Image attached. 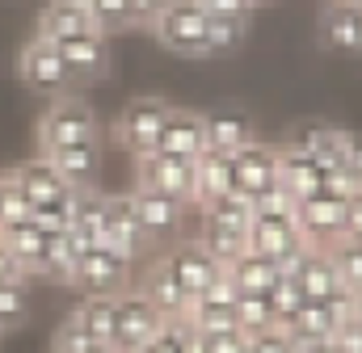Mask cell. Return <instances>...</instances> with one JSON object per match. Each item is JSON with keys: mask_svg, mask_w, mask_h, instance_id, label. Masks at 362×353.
Returning <instances> with one entry per match:
<instances>
[{"mask_svg": "<svg viewBox=\"0 0 362 353\" xmlns=\"http://www.w3.org/2000/svg\"><path fill=\"white\" fill-rule=\"evenodd\" d=\"M101 135V122L93 114V105L81 92H68V97H55L38 122V152L47 148H72V143H97Z\"/></svg>", "mask_w": 362, "mask_h": 353, "instance_id": "6da1fadb", "label": "cell"}, {"mask_svg": "<svg viewBox=\"0 0 362 353\" xmlns=\"http://www.w3.org/2000/svg\"><path fill=\"white\" fill-rule=\"evenodd\" d=\"M152 34L185 59H202L206 55V13L194 0H165L160 13L152 17Z\"/></svg>", "mask_w": 362, "mask_h": 353, "instance_id": "7a4b0ae2", "label": "cell"}, {"mask_svg": "<svg viewBox=\"0 0 362 353\" xmlns=\"http://www.w3.org/2000/svg\"><path fill=\"white\" fill-rule=\"evenodd\" d=\"M131 269H135V261H127L110 244H93V249L81 253V261H76L72 286L85 299H118L122 290H131Z\"/></svg>", "mask_w": 362, "mask_h": 353, "instance_id": "3957f363", "label": "cell"}, {"mask_svg": "<svg viewBox=\"0 0 362 353\" xmlns=\"http://www.w3.org/2000/svg\"><path fill=\"white\" fill-rule=\"evenodd\" d=\"M17 72H21V85L30 88V92H38V97H68L72 92V72H68V64L59 59V47L51 42V38H42V34H34L25 47H21V59H17Z\"/></svg>", "mask_w": 362, "mask_h": 353, "instance_id": "277c9868", "label": "cell"}, {"mask_svg": "<svg viewBox=\"0 0 362 353\" xmlns=\"http://www.w3.org/2000/svg\"><path fill=\"white\" fill-rule=\"evenodd\" d=\"M160 324H165V316L139 290H122L114 299V341L110 345L118 353H135L160 333Z\"/></svg>", "mask_w": 362, "mask_h": 353, "instance_id": "5b68a950", "label": "cell"}, {"mask_svg": "<svg viewBox=\"0 0 362 353\" xmlns=\"http://www.w3.org/2000/svg\"><path fill=\"white\" fill-rule=\"evenodd\" d=\"M169 101H160V97H139V101H127V109L118 114V122H114V139L131 152V156H148L152 148H156V135H160V126H165V118H169Z\"/></svg>", "mask_w": 362, "mask_h": 353, "instance_id": "8992f818", "label": "cell"}, {"mask_svg": "<svg viewBox=\"0 0 362 353\" xmlns=\"http://www.w3.org/2000/svg\"><path fill=\"white\" fill-rule=\"evenodd\" d=\"M101 244H110L127 261H139L152 249L144 236L139 210H135V193H105V240Z\"/></svg>", "mask_w": 362, "mask_h": 353, "instance_id": "52a82bcc", "label": "cell"}, {"mask_svg": "<svg viewBox=\"0 0 362 353\" xmlns=\"http://www.w3.org/2000/svg\"><path fill=\"white\" fill-rule=\"evenodd\" d=\"M135 169H139L135 189L165 193V198L185 202V206L194 202V173H189V160L165 156V152H148V156H135Z\"/></svg>", "mask_w": 362, "mask_h": 353, "instance_id": "ba28073f", "label": "cell"}, {"mask_svg": "<svg viewBox=\"0 0 362 353\" xmlns=\"http://www.w3.org/2000/svg\"><path fill=\"white\" fill-rule=\"evenodd\" d=\"M295 227L312 249H329L346 236V206L325 193L303 198V202H295Z\"/></svg>", "mask_w": 362, "mask_h": 353, "instance_id": "9c48e42d", "label": "cell"}, {"mask_svg": "<svg viewBox=\"0 0 362 353\" xmlns=\"http://www.w3.org/2000/svg\"><path fill=\"white\" fill-rule=\"evenodd\" d=\"M325 164H316L312 156L295 152V148H274V185L291 198V202H303V198H316L325 189Z\"/></svg>", "mask_w": 362, "mask_h": 353, "instance_id": "30bf717a", "label": "cell"}, {"mask_svg": "<svg viewBox=\"0 0 362 353\" xmlns=\"http://www.w3.org/2000/svg\"><path fill=\"white\" fill-rule=\"evenodd\" d=\"M165 265H169V273H173V282L181 286L185 299H198V294L223 273V265L215 261L198 240H181V244H173L169 257H165Z\"/></svg>", "mask_w": 362, "mask_h": 353, "instance_id": "8fae6325", "label": "cell"}, {"mask_svg": "<svg viewBox=\"0 0 362 353\" xmlns=\"http://www.w3.org/2000/svg\"><path fill=\"white\" fill-rule=\"evenodd\" d=\"M286 148H295V152L312 156V160H316V164H325V169H346L350 131H341V126H333V122H303V126H295V131H291Z\"/></svg>", "mask_w": 362, "mask_h": 353, "instance_id": "7c38bea8", "label": "cell"}, {"mask_svg": "<svg viewBox=\"0 0 362 353\" xmlns=\"http://www.w3.org/2000/svg\"><path fill=\"white\" fill-rule=\"evenodd\" d=\"M152 152H165V156H177V160L202 156L206 152V118L194 114V109H169Z\"/></svg>", "mask_w": 362, "mask_h": 353, "instance_id": "4fadbf2b", "label": "cell"}, {"mask_svg": "<svg viewBox=\"0 0 362 353\" xmlns=\"http://www.w3.org/2000/svg\"><path fill=\"white\" fill-rule=\"evenodd\" d=\"M131 193H135V210H139V223H144L148 244L177 240L181 223H185V202H173V198L152 193V189H131Z\"/></svg>", "mask_w": 362, "mask_h": 353, "instance_id": "5bb4252c", "label": "cell"}, {"mask_svg": "<svg viewBox=\"0 0 362 353\" xmlns=\"http://www.w3.org/2000/svg\"><path fill=\"white\" fill-rule=\"evenodd\" d=\"M59 47V59L68 64L72 72V85H93L110 72V42L105 34H81V38H68V42H55Z\"/></svg>", "mask_w": 362, "mask_h": 353, "instance_id": "9a60e30c", "label": "cell"}, {"mask_svg": "<svg viewBox=\"0 0 362 353\" xmlns=\"http://www.w3.org/2000/svg\"><path fill=\"white\" fill-rule=\"evenodd\" d=\"M232 160V189L236 193H245L249 202L262 193V189H270L274 185V148L270 143H245L240 152H232L228 156Z\"/></svg>", "mask_w": 362, "mask_h": 353, "instance_id": "2e32d148", "label": "cell"}, {"mask_svg": "<svg viewBox=\"0 0 362 353\" xmlns=\"http://www.w3.org/2000/svg\"><path fill=\"white\" fill-rule=\"evenodd\" d=\"M38 160H47V169H55L64 185L85 189V185H93V181H97V169H101V143L47 148V152H38Z\"/></svg>", "mask_w": 362, "mask_h": 353, "instance_id": "e0dca14e", "label": "cell"}, {"mask_svg": "<svg viewBox=\"0 0 362 353\" xmlns=\"http://www.w3.org/2000/svg\"><path fill=\"white\" fill-rule=\"evenodd\" d=\"M8 181H13V189L30 202V206H51V202H64L68 193H72V185H64L59 181V173L55 169H47V160H25V164H17L13 173H8Z\"/></svg>", "mask_w": 362, "mask_h": 353, "instance_id": "ac0fdd59", "label": "cell"}, {"mask_svg": "<svg viewBox=\"0 0 362 353\" xmlns=\"http://www.w3.org/2000/svg\"><path fill=\"white\" fill-rule=\"evenodd\" d=\"M320 42L329 51H362V4L333 0L320 17Z\"/></svg>", "mask_w": 362, "mask_h": 353, "instance_id": "d6986e66", "label": "cell"}, {"mask_svg": "<svg viewBox=\"0 0 362 353\" xmlns=\"http://www.w3.org/2000/svg\"><path fill=\"white\" fill-rule=\"evenodd\" d=\"M81 249H93L105 240V193L97 185H85V189H72V227Z\"/></svg>", "mask_w": 362, "mask_h": 353, "instance_id": "ffe728a7", "label": "cell"}, {"mask_svg": "<svg viewBox=\"0 0 362 353\" xmlns=\"http://www.w3.org/2000/svg\"><path fill=\"white\" fill-rule=\"evenodd\" d=\"M139 294H144L165 320H177V316H185V307H189V299L181 294V286L173 282V273H169L165 257H152V261H148L144 282H139Z\"/></svg>", "mask_w": 362, "mask_h": 353, "instance_id": "44dd1931", "label": "cell"}, {"mask_svg": "<svg viewBox=\"0 0 362 353\" xmlns=\"http://www.w3.org/2000/svg\"><path fill=\"white\" fill-rule=\"evenodd\" d=\"M38 34L51 38V42H68V38L97 34V30H93V17L81 0H51L38 17Z\"/></svg>", "mask_w": 362, "mask_h": 353, "instance_id": "7402d4cb", "label": "cell"}, {"mask_svg": "<svg viewBox=\"0 0 362 353\" xmlns=\"http://www.w3.org/2000/svg\"><path fill=\"white\" fill-rule=\"evenodd\" d=\"M291 277H295V286L303 290V303H329V299L341 290L337 269H333V261H329L325 249H308V257L299 261V269H295Z\"/></svg>", "mask_w": 362, "mask_h": 353, "instance_id": "603a6c76", "label": "cell"}, {"mask_svg": "<svg viewBox=\"0 0 362 353\" xmlns=\"http://www.w3.org/2000/svg\"><path fill=\"white\" fill-rule=\"evenodd\" d=\"M295 345H316V341H333L341 333V316L329 303H303L295 311V320L282 328Z\"/></svg>", "mask_w": 362, "mask_h": 353, "instance_id": "cb8c5ba5", "label": "cell"}, {"mask_svg": "<svg viewBox=\"0 0 362 353\" xmlns=\"http://www.w3.org/2000/svg\"><path fill=\"white\" fill-rule=\"evenodd\" d=\"M189 173H194V206H206L232 189V160L211 148L189 160Z\"/></svg>", "mask_w": 362, "mask_h": 353, "instance_id": "d4e9b609", "label": "cell"}, {"mask_svg": "<svg viewBox=\"0 0 362 353\" xmlns=\"http://www.w3.org/2000/svg\"><path fill=\"white\" fill-rule=\"evenodd\" d=\"M202 118H206V148L211 152L232 156L245 143H253V126L240 109H215V114H202Z\"/></svg>", "mask_w": 362, "mask_h": 353, "instance_id": "484cf974", "label": "cell"}, {"mask_svg": "<svg viewBox=\"0 0 362 353\" xmlns=\"http://www.w3.org/2000/svg\"><path fill=\"white\" fill-rule=\"evenodd\" d=\"M8 257L17 261V269L25 277H42V257H47V236L34 227V223H17V227H4L0 232Z\"/></svg>", "mask_w": 362, "mask_h": 353, "instance_id": "4316f807", "label": "cell"}, {"mask_svg": "<svg viewBox=\"0 0 362 353\" xmlns=\"http://www.w3.org/2000/svg\"><path fill=\"white\" fill-rule=\"evenodd\" d=\"M223 273H228V282L236 286V294H266L274 282H278L274 261L270 257H262V253H253V249H245V253L228 265Z\"/></svg>", "mask_w": 362, "mask_h": 353, "instance_id": "83f0119b", "label": "cell"}, {"mask_svg": "<svg viewBox=\"0 0 362 353\" xmlns=\"http://www.w3.org/2000/svg\"><path fill=\"white\" fill-rule=\"evenodd\" d=\"M249 223H253V202L245 193H236V189H228L223 198L202 206V227H223V232L249 236Z\"/></svg>", "mask_w": 362, "mask_h": 353, "instance_id": "f1b7e54d", "label": "cell"}, {"mask_svg": "<svg viewBox=\"0 0 362 353\" xmlns=\"http://www.w3.org/2000/svg\"><path fill=\"white\" fill-rule=\"evenodd\" d=\"M68 324L93 345H110L114 341V299H81Z\"/></svg>", "mask_w": 362, "mask_h": 353, "instance_id": "f546056e", "label": "cell"}, {"mask_svg": "<svg viewBox=\"0 0 362 353\" xmlns=\"http://www.w3.org/2000/svg\"><path fill=\"white\" fill-rule=\"evenodd\" d=\"M81 244L72 232H59V236H47V257H42V277L47 282H59V286H72V273L81 261Z\"/></svg>", "mask_w": 362, "mask_h": 353, "instance_id": "4dcf8cb0", "label": "cell"}, {"mask_svg": "<svg viewBox=\"0 0 362 353\" xmlns=\"http://www.w3.org/2000/svg\"><path fill=\"white\" fill-rule=\"evenodd\" d=\"M325 253H329V261H333V269H337L341 290L362 294V240H354V236H341V240H337V244H329Z\"/></svg>", "mask_w": 362, "mask_h": 353, "instance_id": "1f68e13d", "label": "cell"}, {"mask_svg": "<svg viewBox=\"0 0 362 353\" xmlns=\"http://www.w3.org/2000/svg\"><path fill=\"white\" fill-rule=\"evenodd\" d=\"M249 38V17H206V55H232Z\"/></svg>", "mask_w": 362, "mask_h": 353, "instance_id": "d6a6232c", "label": "cell"}, {"mask_svg": "<svg viewBox=\"0 0 362 353\" xmlns=\"http://www.w3.org/2000/svg\"><path fill=\"white\" fill-rule=\"evenodd\" d=\"M236 324L245 337H257V333H270L274 328V311L266 294H240L236 299Z\"/></svg>", "mask_w": 362, "mask_h": 353, "instance_id": "836d02e7", "label": "cell"}, {"mask_svg": "<svg viewBox=\"0 0 362 353\" xmlns=\"http://www.w3.org/2000/svg\"><path fill=\"white\" fill-rule=\"evenodd\" d=\"M198 244H202V249H206L219 265H223V269H228V265L249 249V236H240V232H223V227H202Z\"/></svg>", "mask_w": 362, "mask_h": 353, "instance_id": "e575fe53", "label": "cell"}, {"mask_svg": "<svg viewBox=\"0 0 362 353\" xmlns=\"http://www.w3.org/2000/svg\"><path fill=\"white\" fill-rule=\"evenodd\" d=\"M266 299H270V311H274V328H286L295 320V311L303 307V290L295 286V277H278L266 290Z\"/></svg>", "mask_w": 362, "mask_h": 353, "instance_id": "d590c367", "label": "cell"}, {"mask_svg": "<svg viewBox=\"0 0 362 353\" xmlns=\"http://www.w3.org/2000/svg\"><path fill=\"white\" fill-rule=\"evenodd\" d=\"M85 8H89L97 34H122V30H131L127 0H85Z\"/></svg>", "mask_w": 362, "mask_h": 353, "instance_id": "8d00e7d4", "label": "cell"}, {"mask_svg": "<svg viewBox=\"0 0 362 353\" xmlns=\"http://www.w3.org/2000/svg\"><path fill=\"white\" fill-rule=\"evenodd\" d=\"M25 320H30V294H25V286H4L0 282V333L21 328Z\"/></svg>", "mask_w": 362, "mask_h": 353, "instance_id": "74e56055", "label": "cell"}, {"mask_svg": "<svg viewBox=\"0 0 362 353\" xmlns=\"http://www.w3.org/2000/svg\"><path fill=\"white\" fill-rule=\"evenodd\" d=\"M30 223L42 232V236H59L72 227V193L64 202H51V206H34L30 210Z\"/></svg>", "mask_w": 362, "mask_h": 353, "instance_id": "f35d334b", "label": "cell"}, {"mask_svg": "<svg viewBox=\"0 0 362 353\" xmlns=\"http://www.w3.org/2000/svg\"><path fill=\"white\" fill-rule=\"evenodd\" d=\"M185 349H189V324L177 316V320H165L160 333L135 353H185Z\"/></svg>", "mask_w": 362, "mask_h": 353, "instance_id": "ab89813d", "label": "cell"}, {"mask_svg": "<svg viewBox=\"0 0 362 353\" xmlns=\"http://www.w3.org/2000/svg\"><path fill=\"white\" fill-rule=\"evenodd\" d=\"M30 210H34V206H30V202L13 189V181L4 176V181H0V232H4V227H17V223H30Z\"/></svg>", "mask_w": 362, "mask_h": 353, "instance_id": "60d3db41", "label": "cell"}, {"mask_svg": "<svg viewBox=\"0 0 362 353\" xmlns=\"http://www.w3.org/2000/svg\"><path fill=\"white\" fill-rule=\"evenodd\" d=\"M358 176L350 173V169H329V173H325V189H320V193H325V198H333V202H350V198H354V193H358Z\"/></svg>", "mask_w": 362, "mask_h": 353, "instance_id": "b9f144b4", "label": "cell"}, {"mask_svg": "<svg viewBox=\"0 0 362 353\" xmlns=\"http://www.w3.org/2000/svg\"><path fill=\"white\" fill-rule=\"evenodd\" d=\"M245 353H295V341L282 333V328H270V333H257L245 341Z\"/></svg>", "mask_w": 362, "mask_h": 353, "instance_id": "7bdbcfd3", "label": "cell"}, {"mask_svg": "<svg viewBox=\"0 0 362 353\" xmlns=\"http://www.w3.org/2000/svg\"><path fill=\"white\" fill-rule=\"evenodd\" d=\"M198 299H202V303H219V307H236V299H240V294H236V286L228 282V273H219V277L198 294ZM189 303H194V299H189Z\"/></svg>", "mask_w": 362, "mask_h": 353, "instance_id": "ee69618b", "label": "cell"}, {"mask_svg": "<svg viewBox=\"0 0 362 353\" xmlns=\"http://www.w3.org/2000/svg\"><path fill=\"white\" fill-rule=\"evenodd\" d=\"M206 17H249L253 4L249 0H194Z\"/></svg>", "mask_w": 362, "mask_h": 353, "instance_id": "f6af8a7d", "label": "cell"}, {"mask_svg": "<svg viewBox=\"0 0 362 353\" xmlns=\"http://www.w3.org/2000/svg\"><path fill=\"white\" fill-rule=\"evenodd\" d=\"M165 0H127V13H131V25H152V17L160 13Z\"/></svg>", "mask_w": 362, "mask_h": 353, "instance_id": "bcb514c9", "label": "cell"}, {"mask_svg": "<svg viewBox=\"0 0 362 353\" xmlns=\"http://www.w3.org/2000/svg\"><path fill=\"white\" fill-rule=\"evenodd\" d=\"M341 206H346V236L362 240V185H358V193L350 202H341Z\"/></svg>", "mask_w": 362, "mask_h": 353, "instance_id": "7dc6e473", "label": "cell"}, {"mask_svg": "<svg viewBox=\"0 0 362 353\" xmlns=\"http://www.w3.org/2000/svg\"><path fill=\"white\" fill-rule=\"evenodd\" d=\"M0 282H4V286H25V282H30V277H25V273L17 269V261L8 257L4 240H0Z\"/></svg>", "mask_w": 362, "mask_h": 353, "instance_id": "c3c4849f", "label": "cell"}, {"mask_svg": "<svg viewBox=\"0 0 362 353\" xmlns=\"http://www.w3.org/2000/svg\"><path fill=\"white\" fill-rule=\"evenodd\" d=\"M346 169L362 181V135H350V152H346Z\"/></svg>", "mask_w": 362, "mask_h": 353, "instance_id": "681fc988", "label": "cell"}, {"mask_svg": "<svg viewBox=\"0 0 362 353\" xmlns=\"http://www.w3.org/2000/svg\"><path fill=\"white\" fill-rule=\"evenodd\" d=\"M295 353H341L333 341H316V345H295Z\"/></svg>", "mask_w": 362, "mask_h": 353, "instance_id": "f907efd6", "label": "cell"}, {"mask_svg": "<svg viewBox=\"0 0 362 353\" xmlns=\"http://www.w3.org/2000/svg\"><path fill=\"white\" fill-rule=\"evenodd\" d=\"M85 353H118V349H114V345H89Z\"/></svg>", "mask_w": 362, "mask_h": 353, "instance_id": "816d5d0a", "label": "cell"}, {"mask_svg": "<svg viewBox=\"0 0 362 353\" xmlns=\"http://www.w3.org/2000/svg\"><path fill=\"white\" fill-rule=\"evenodd\" d=\"M354 324H362V294L354 299Z\"/></svg>", "mask_w": 362, "mask_h": 353, "instance_id": "f5cc1de1", "label": "cell"}, {"mask_svg": "<svg viewBox=\"0 0 362 353\" xmlns=\"http://www.w3.org/2000/svg\"><path fill=\"white\" fill-rule=\"evenodd\" d=\"M249 4H253V8H257V4H274V0H249Z\"/></svg>", "mask_w": 362, "mask_h": 353, "instance_id": "db71d44e", "label": "cell"}, {"mask_svg": "<svg viewBox=\"0 0 362 353\" xmlns=\"http://www.w3.org/2000/svg\"><path fill=\"white\" fill-rule=\"evenodd\" d=\"M354 4H362V0H354Z\"/></svg>", "mask_w": 362, "mask_h": 353, "instance_id": "11a10c76", "label": "cell"}, {"mask_svg": "<svg viewBox=\"0 0 362 353\" xmlns=\"http://www.w3.org/2000/svg\"><path fill=\"white\" fill-rule=\"evenodd\" d=\"M0 181H4V176H0Z\"/></svg>", "mask_w": 362, "mask_h": 353, "instance_id": "9f6ffc18", "label": "cell"}]
</instances>
